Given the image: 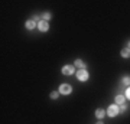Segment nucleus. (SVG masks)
Segmentation results:
<instances>
[{"instance_id":"nucleus-1","label":"nucleus","mask_w":130,"mask_h":124,"mask_svg":"<svg viewBox=\"0 0 130 124\" xmlns=\"http://www.w3.org/2000/svg\"><path fill=\"white\" fill-rule=\"evenodd\" d=\"M119 113H120V108H119L117 104H113V105H110L107 108V115H110V117H116Z\"/></svg>"},{"instance_id":"nucleus-2","label":"nucleus","mask_w":130,"mask_h":124,"mask_svg":"<svg viewBox=\"0 0 130 124\" xmlns=\"http://www.w3.org/2000/svg\"><path fill=\"white\" fill-rule=\"evenodd\" d=\"M58 91H59L61 94H64V95H68V94H71V91H72V87L68 85V84H61Z\"/></svg>"},{"instance_id":"nucleus-3","label":"nucleus","mask_w":130,"mask_h":124,"mask_svg":"<svg viewBox=\"0 0 130 124\" xmlns=\"http://www.w3.org/2000/svg\"><path fill=\"white\" fill-rule=\"evenodd\" d=\"M77 78L79 81H87L88 79V72L85 71V69H78L77 71Z\"/></svg>"},{"instance_id":"nucleus-4","label":"nucleus","mask_w":130,"mask_h":124,"mask_svg":"<svg viewBox=\"0 0 130 124\" xmlns=\"http://www.w3.org/2000/svg\"><path fill=\"white\" fill-rule=\"evenodd\" d=\"M74 72H75V68L72 65H65L64 68H62V74L64 75H72Z\"/></svg>"},{"instance_id":"nucleus-5","label":"nucleus","mask_w":130,"mask_h":124,"mask_svg":"<svg viewBox=\"0 0 130 124\" xmlns=\"http://www.w3.org/2000/svg\"><path fill=\"white\" fill-rule=\"evenodd\" d=\"M38 28H39L41 32H46L48 29H49V23L45 22V20H41V22L38 23Z\"/></svg>"},{"instance_id":"nucleus-6","label":"nucleus","mask_w":130,"mask_h":124,"mask_svg":"<svg viewBox=\"0 0 130 124\" xmlns=\"http://www.w3.org/2000/svg\"><path fill=\"white\" fill-rule=\"evenodd\" d=\"M124 100H126V97H124V95H117L116 98H114V101H116L117 105H121V104H124Z\"/></svg>"},{"instance_id":"nucleus-7","label":"nucleus","mask_w":130,"mask_h":124,"mask_svg":"<svg viewBox=\"0 0 130 124\" xmlns=\"http://www.w3.org/2000/svg\"><path fill=\"white\" fill-rule=\"evenodd\" d=\"M26 29H29V30H32V29H35V26H36V23L33 22V20H26Z\"/></svg>"},{"instance_id":"nucleus-8","label":"nucleus","mask_w":130,"mask_h":124,"mask_svg":"<svg viewBox=\"0 0 130 124\" xmlns=\"http://www.w3.org/2000/svg\"><path fill=\"white\" fill-rule=\"evenodd\" d=\"M106 115V111L103 110V108H98V110H95V117L97 118H103Z\"/></svg>"},{"instance_id":"nucleus-9","label":"nucleus","mask_w":130,"mask_h":124,"mask_svg":"<svg viewBox=\"0 0 130 124\" xmlns=\"http://www.w3.org/2000/svg\"><path fill=\"white\" fill-rule=\"evenodd\" d=\"M121 56H123V58H129V56H130V49H129V48L121 49Z\"/></svg>"},{"instance_id":"nucleus-10","label":"nucleus","mask_w":130,"mask_h":124,"mask_svg":"<svg viewBox=\"0 0 130 124\" xmlns=\"http://www.w3.org/2000/svg\"><path fill=\"white\" fill-rule=\"evenodd\" d=\"M74 65H75V66H79V69H84V66H85V65H84V62L81 59H77Z\"/></svg>"},{"instance_id":"nucleus-11","label":"nucleus","mask_w":130,"mask_h":124,"mask_svg":"<svg viewBox=\"0 0 130 124\" xmlns=\"http://www.w3.org/2000/svg\"><path fill=\"white\" fill-rule=\"evenodd\" d=\"M42 19H43L45 22H46V20H49V19H51V13H49V12H45V13L42 14Z\"/></svg>"},{"instance_id":"nucleus-12","label":"nucleus","mask_w":130,"mask_h":124,"mask_svg":"<svg viewBox=\"0 0 130 124\" xmlns=\"http://www.w3.org/2000/svg\"><path fill=\"white\" fill-rule=\"evenodd\" d=\"M58 95H59V91H54V92H51V98H52V100H56V98H58Z\"/></svg>"},{"instance_id":"nucleus-13","label":"nucleus","mask_w":130,"mask_h":124,"mask_svg":"<svg viewBox=\"0 0 130 124\" xmlns=\"http://www.w3.org/2000/svg\"><path fill=\"white\" fill-rule=\"evenodd\" d=\"M123 84L130 87V77H124V78H123Z\"/></svg>"},{"instance_id":"nucleus-14","label":"nucleus","mask_w":130,"mask_h":124,"mask_svg":"<svg viewBox=\"0 0 130 124\" xmlns=\"http://www.w3.org/2000/svg\"><path fill=\"white\" fill-rule=\"evenodd\" d=\"M126 98H129V100H130V87H127V90H126Z\"/></svg>"},{"instance_id":"nucleus-15","label":"nucleus","mask_w":130,"mask_h":124,"mask_svg":"<svg viewBox=\"0 0 130 124\" xmlns=\"http://www.w3.org/2000/svg\"><path fill=\"white\" fill-rule=\"evenodd\" d=\"M126 110H127V107H126L124 104H121V107H120V113H124Z\"/></svg>"},{"instance_id":"nucleus-16","label":"nucleus","mask_w":130,"mask_h":124,"mask_svg":"<svg viewBox=\"0 0 130 124\" xmlns=\"http://www.w3.org/2000/svg\"><path fill=\"white\" fill-rule=\"evenodd\" d=\"M32 20H33V22H35V23H36L38 20H39V16H33V19H32Z\"/></svg>"},{"instance_id":"nucleus-17","label":"nucleus","mask_w":130,"mask_h":124,"mask_svg":"<svg viewBox=\"0 0 130 124\" xmlns=\"http://www.w3.org/2000/svg\"><path fill=\"white\" fill-rule=\"evenodd\" d=\"M97 124H104V123H103V121H98V123Z\"/></svg>"},{"instance_id":"nucleus-18","label":"nucleus","mask_w":130,"mask_h":124,"mask_svg":"<svg viewBox=\"0 0 130 124\" xmlns=\"http://www.w3.org/2000/svg\"><path fill=\"white\" fill-rule=\"evenodd\" d=\"M129 49H130V42H129Z\"/></svg>"}]
</instances>
